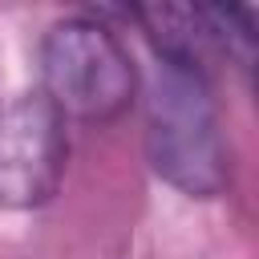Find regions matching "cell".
<instances>
[{
    "label": "cell",
    "instance_id": "6da1fadb",
    "mask_svg": "<svg viewBox=\"0 0 259 259\" xmlns=\"http://www.w3.org/2000/svg\"><path fill=\"white\" fill-rule=\"evenodd\" d=\"M146 154L162 182L190 198H214L227 186V150L206 77L154 65L146 85Z\"/></svg>",
    "mask_w": 259,
    "mask_h": 259
},
{
    "label": "cell",
    "instance_id": "7a4b0ae2",
    "mask_svg": "<svg viewBox=\"0 0 259 259\" xmlns=\"http://www.w3.org/2000/svg\"><path fill=\"white\" fill-rule=\"evenodd\" d=\"M138 69L117 40L93 16L57 20L40 40V93L69 121H113L130 109Z\"/></svg>",
    "mask_w": 259,
    "mask_h": 259
},
{
    "label": "cell",
    "instance_id": "3957f363",
    "mask_svg": "<svg viewBox=\"0 0 259 259\" xmlns=\"http://www.w3.org/2000/svg\"><path fill=\"white\" fill-rule=\"evenodd\" d=\"M65 117L49 105V97L20 93L12 105L0 109V206L4 210H32L45 206L69 158Z\"/></svg>",
    "mask_w": 259,
    "mask_h": 259
}]
</instances>
